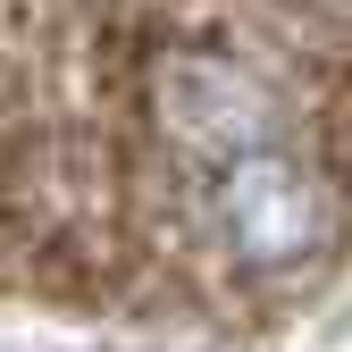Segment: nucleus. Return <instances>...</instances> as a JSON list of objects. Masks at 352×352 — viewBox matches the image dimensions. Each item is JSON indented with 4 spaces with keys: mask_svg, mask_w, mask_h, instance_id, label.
<instances>
[{
    "mask_svg": "<svg viewBox=\"0 0 352 352\" xmlns=\"http://www.w3.org/2000/svg\"><path fill=\"white\" fill-rule=\"evenodd\" d=\"M210 218H218V243H227L235 269H260V277H285V269H311L327 252V185L302 160L285 151H243L218 168L210 185Z\"/></svg>",
    "mask_w": 352,
    "mask_h": 352,
    "instance_id": "obj_1",
    "label": "nucleus"
},
{
    "mask_svg": "<svg viewBox=\"0 0 352 352\" xmlns=\"http://www.w3.org/2000/svg\"><path fill=\"white\" fill-rule=\"evenodd\" d=\"M151 109L185 151H210L218 168L269 151V135L285 126V93L235 51H168L151 67Z\"/></svg>",
    "mask_w": 352,
    "mask_h": 352,
    "instance_id": "obj_2",
    "label": "nucleus"
}]
</instances>
